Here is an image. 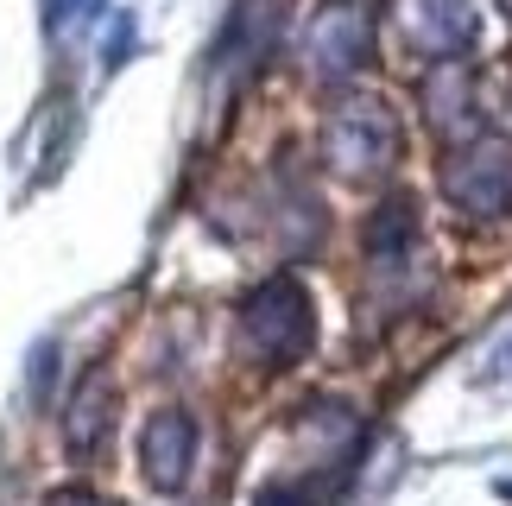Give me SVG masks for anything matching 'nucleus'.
Masks as SVG:
<instances>
[{"label": "nucleus", "mask_w": 512, "mask_h": 506, "mask_svg": "<svg viewBox=\"0 0 512 506\" xmlns=\"http://www.w3.org/2000/svg\"><path fill=\"white\" fill-rule=\"evenodd\" d=\"M317 336V317H310V298L298 279H266L260 291H247L241 304V355L260 367H291Z\"/></svg>", "instance_id": "nucleus-1"}, {"label": "nucleus", "mask_w": 512, "mask_h": 506, "mask_svg": "<svg viewBox=\"0 0 512 506\" xmlns=\"http://www.w3.org/2000/svg\"><path fill=\"white\" fill-rule=\"evenodd\" d=\"M196 443H203V431H196V418L184 412V405L152 412L146 431H140V475L159 494H177L190 481V469H196Z\"/></svg>", "instance_id": "nucleus-2"}, {"label": "nucleus", "mask_w": 512, "mask_h": 506, "mask_svg": "<svg viewBox=\"0 0 512 506\" xmlns=\"http://www.w3.org/2000/svg\"><path fill=\"white\" fill-rule=\"evenodd\" d=\"M329 152H336V165L348 178H367V171H380L392 152H399V127H392V114L380 102L342 108L336 127H329Z\"/></svg>", "instance_id": "nucleus-3"}, {"label": "nucleus", "mask_w": 512, "mask_h": 506, "mask_svg": "<svg viewBox=\"0 0 512 506\" xmlns=\"http://www.w3.org/2000/svg\"><path fill=\"white\" fill-rule=\"evenodd\" d=\"M443 190L468 209V216H500V209L512 203V159H506V146L456 152V159L443 165Z\"/></svg>", "instance_id": "nucleus-4"}, {"label": "nucleus", "mask_w": 512, "mask_h": 506, "mask_svg": "<svg viewBox=\"0 0 512 506\" xmlns=\"http://www.w3.org/2000/svg\"><path fill=\"white\" fill-rule=\"evenodd\" d=\"M114 405H121V386H114L102 367L83 374V386L70 393V412H64V450L76 462H95L114 437Z\"/></svg>", "instance_id": "nucleus-5"}, {"label": "nucleus", "mask_w": 512, "mask_h": 506, "mask_svg": "<svg viewBox=\"0 0 512 506\" xmlns=\"http://www.w3.org/2000/svg\"><path fill=\"white\" fill-rule=\"evenodd\" d=\"M418 38L430 51H462L468 38H475V13H468V0H418Z\"/></svg>", "instance_id": "nucleus-6"}, {"label": "nucleus", "mask_w": 512, "mask_h": 506, "mask_svg": "<svg viewBox=\"0 0 512 506\" xmlns=\"http://www.w3.org/2000/svg\"><path fill=\"white\" fill-rule=\"evenodd\" d=\"M51 19H57V26H64V19H70V26H83V19H89V0H51Z\"/></svg>", "instance_id": "nucleus-7"}, {"label": "nucleus", "mask_w": 512, "mask_h": 506, "mask_svg": "<svg viewBox=\"0 0 512 506\" xmlns=\"http://www.w3.org/2000/svg\"><path fill=\"white\" fill-rule=\"evenodd\" d=\"M51 506H114V500H95V494H83V488H70V494H57Z\"/></svg>", "instance_id": "nucleus-8"}]
</instances>
